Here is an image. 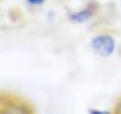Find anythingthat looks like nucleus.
<instances>
[{"label":"nucleus","mask_w":121,"mask_h":114,"mask_svg":"<svg viewBox=\"0 0 121 114\" xmlns=\"http://www.w3.org/2000/svg\"><path fill=\"white\" fill-rule=\"evenodd\" d=\"M89 47L95 55L101 58H110L117 53V40L110 32H99L90 38Z\"/></svg>","instance_id":"1"},{"label":"nucleus","mask_w":121,"mask_h":114,"mask_svg":"<svg viewBox=\"0 0 121 114\" xmlns=\"http://www.w3.org/2000/svg\"><path fill=\"white\" fill-rule=\"evenodd\" d=\"M0 113H34V107L12 94H0Z\"/></svg>","instance_id":"2"},{"label":"nucleus","mask_w":121,"mask_h":114,"mask_svg":"<svg viewBox=\"0 0 121 114\" xmlns=\"http://www.w3.org/2000/svg\"><path fill=\"white\" fill-rule=\"evenodd\" d=\"M98 12H99L98 4L95 1H90V3H86L82 8L69 12L67 19H69L70 23H74V24H86V23L91 22L98 15Z\"/></svg>","instance_id":"3"},{"label":"nucleus","mask_w":121,"mask_h":114,"mask_svg":"<svg viewBox=\"0 0 121 114\" xmlns=\"http://www.w3.org/2000/svg\"><path fill=\"white\" fill-rule=\"evenodd\" d=\"M46 3V0H26V4L30 7H40Z\"/></svg>","instance_id":"4"},{"label":"nucleus","mask_w":121,"mask_h":114,"mask_svg":"<svg viewBox=\"0 0 121 114\" xmlns=\"http://www.w3.org/2000/svg\"><path fill=\"white\" fill-rule=\"evenodd\" d=\"M87 113L89 114H109L110 111H109V110L97 109V107H90V109H87Z\"/></svg>","instance_id":"5"},{"label":"nucleus","mask_w":121,"mask_h":114,"mask_svg":"<svg viewBox=\"0 0 121 114\" xmlns=\"http://www.w3.org/2000/svg\"><path fill=\"white\" fill-rule=\"evenodd\" d=\"M114 111H116V113H120V114H121V97L118 98V101H117L116 106H114Z\"/></svg>","instance_id":"6"},{"label":"nucleus","mask_w":121,"mask_h":114,"mask_svg":"<svg viewBox=\"0 0 121 114\" xmlns=\"http://www.w3.org/2000/svg\"><path fill=\"white\" fill-rule=\"evenodd\" d=\"M117 55L121 58V44H118V47H117Z\"/></svg>","instance_id":"7"}]
</instances>
